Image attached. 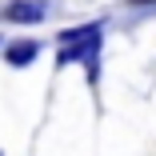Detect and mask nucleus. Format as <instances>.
<instances>
[{"label": "nucleus", "mask_w": 156, "mask_h": 156, "mask_svg": "<svg viewBox=\"0 0 156 156\" xmlns=\"http://www.w3.org/2000/svg\"><path fill=\"white\" fill-rule=\"evenodd\" d=\"M128 4H156V0H128Z\"/></svg>", "instance_id": "20e7f679"}, {"label": "nucleus", "mask_w": 156, "mask_h": 156, "mask_svg": "<svg viewBox=\"0 0 156 156\" xmlns=\"http://www.w3.org/2000/svg\"><path fill=\"white\" fill-rule=\"evenodd\" d=\"M48 16V4L44 0H8L0 8V20L4 24H40Z\"/></svg>", "instance_id": "f03ea898"}, {"label": "nucleus", "mask_w": 156, "mask_h": 156, "mask_svg": "<svg viewBox=\"0 0 156 156\" xmlns=\"http://www.w3.org/2000/svg\"><path fill=\"white\" fill-rule=\"evenodd\" d=\"M36 56H40V40H12V44H4V64H12V68H28Z\"/></svg>", "instance_id": "7ed1b4c3"}, {"label": "nucleus", "mask_w": 156, "mask_h": 156, "mask_svg": "<svg viewBox=\"0 0 156 156\" xmlns=\"http://www.w3.org/2000/svg\"><path fill=\"white\" fill-rule=\"evenodd\" d=\"M100 40H104V24H100V20H88V24H76V28H64V32L56 36V44H60L56 64H88V76L96 80Z\"/></svg>", "instance_id": "f257e3e1"}]
</instances>
